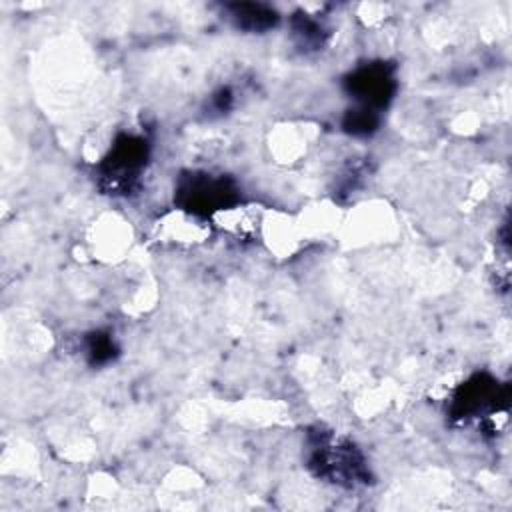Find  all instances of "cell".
Returning <instances> with one entry per match:
<instances>
[{
    "label": "cell",
    "mask_w": 512,
    "mask_h": 512,
    "mask_svg": "<svg viewBox=\"0 0 512 512\" xmlns=\"http://www.w3.org/2000/svg\"><path fill=\"white\" fill-rule=\"evenodd\" d=\"M148 156L146 142L136 136H120L102 164V178L110 190L128 192L138 182Z\"/></svg>",
    "instance_id": "1"
},
{
    "label": "cell",
    "mask_w": 512,
    "mask_h": 512,
    "mask_svg": "<svg viewBox=\"0 0 512 512\" xmlns=\"http://www.w3.org/2000/svg\"><path fill=\"white\" fill-rule=\"evenodd\" d=\"M180 208L196 216L216 214L218 210L234 204V192L224 178L210 174H190L180 182Z\"/></svg>",
    "instance_id": "2"
},
{
    "label": "cell",
    "mask_w": 512,
    "mask_h": 512,
    "mask_svg": "<svg viewBox=\"0 0 512 512\" xmlns=\"http://www.w3.org/2000/svg\"><path fill=\"white\" fill-rule=\"evenodd\" d=\"M312 464L318 466V472L332 478L334 482L354 484L362 472L360 454L350 444L334 442L332 438L322 440L312 454Z\"/></svg>",
    "instance_id": "3"
},
{
    "label": "cell",
    "mask_w": 512,
    "mask_h": 512,
    "mask_svg": "<svg viewBox=\"0 0 512 512\" xmlns=\"http://www.w3.org/2000/svg\"><path fill=\"white\" fill-rule=\"evenodd\" d=\"M154 230L160 242H172V244H184V246L204 242L206 236L210 234L208 222L202 220V216H196L182 208L162 214L156 220Z\"/></svg>",
    "instance_id": "4"
},
{
    "label": "cell",
    "mask_w": 512,
    "mask_h": 512,
    "mask_svg": "<svg viewBox=\"0 0 512 512\" xmlns=\"http://www.w3.org/2000/svg\"><path fill=\"white\" fill-rule=\"evenodd\" d=\"M350 92L362 100V104L368 108L370 106H384L394 92V78L388 72L386 66L372 64L356 70L350 80Z\"/></svg>",
    "instance_id": "5"
},
{
    "label": "cell",
    "mask_w": 512,
    "mask_h": 512,
    "mask_svg": "<svg viewBox=\"0 0 512 512\" xmlns=\"http://www.w3.org/2000/svg\"><path fill=\"white\" fill-rule=\"evenodd\" d=\"M216 226H220L226 234L240 238V240H254L260 236L264 228L262 210L256 204H240L234 202L216 214H212Z\"/></svg>",
    "instance_id": "6"
},
{
    "label": "cell",
    "mask_w": 512,
    "mask_h": 512,
    "mask_svg": "<svg viewBox=\"0 0 512 512\" xmlns=\"http://www.w3.org/2000/svg\"><path fill=\"white\" fill-rule=\"evenodd\" d=\"M232 18L238 28L260 32L276 24L278 16L272 8L262 4H234L232 6Z\"/></svg>",
    "instance_id": "7"
},
{
    "label": "cell",
    "mask_w": 512,
    "mask_h": 512,
    "mask_svg": "<svg viewBox=\"0 0 512 512\" xmlns=\"http://www.w3.org/2000/svg\"><path fill=\"white\" fill-rule=\"evenodd\" d=\"M376 124H378V118H376L374 110L366 108V106H362L358 110H350V114L346 116V122H344L346 130L350 134H362V136L370 134L376 128Z\"/></svg>",
    "instance_id": "8"
}]
</instances>
